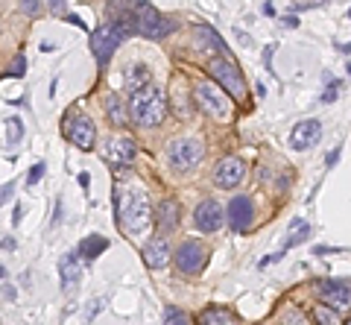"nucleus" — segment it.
<instances>
[{
  "label": "nucleus",
  "mask_w": 351,
  "mask_h": 325,
  "mask_svg": "<svg viewBox=\"0 0 351 325\" xmlns=\"http://www.w3.org/2000/svg\"><path fill=\"white\" fill-rule=\"evenodd\" d=\"M117 220L126 234H141L152 223V205L144 191H117Z\"/></svg>",
  "instance_id": "1"
},
{
  "label": "nucleus",
  "mask_w": 351,
  "mask_h": 325,
  "mask_svg": "<svg viewBox=\"0 0 351 325\" xmlns=\"http://www.w3.org/2000/svg\"><path fill=\"white\" fill-rule=\"evenodd\" d=\"M167 115V100H164V91L158 85H147L144 91L132 94L129 97V117L135 121L138 126H158Z\"/></svg>",
  "instance_id": "2"
},
{
  "label": "nucleus",
  "mask_w": 351,
  "mask_h": 325,
  "mask_svg": "<svg viewBox=\"0 0 351 325\" xmlns=\"http://www.w3.org/2000/svg\"><path fill=\"white\" fill-rule=\"evenodd\" d=\"M208 73L211 80L223 88L232 100H246V82H243V73H240L237 64L228 59V56H214L208 62Z\"/></svg>",
  "instance_id": "3"
},
{
  "label": "nucleus",
  "mask_w": 351,
  "mask_h": 325,
  "mask_svg": "<svg viewBox=\"0 0 351 325\" xmlns=\"http://www.w3.org/2000/svg\"><path fill=\"white\" fill-rule=\"evenodd\" d=\"M202 156H205V147H202V141L193 138V135L173 138L167 144V161H170V167L179 170V173L193 170L202 161Z\"/></svg>",
  "instance_id": "4"
},
{
  "label": "nucleus",
  "mask_w": 351,
  "mask_h": 325,
  "mask_svg": "<svg viewBox=\"0 0 351 325\" xmlns=\"http://www.w3.org/2000/svg\"><path fill=\"white\" fill-rule=\"evenodd\" d=\"M193 100L199 103V108H202L205 115L219 117V121L232 117V112H234V100L223 88H219L217 82H199L193 88Z\"/></svg>",
  "instance_id": "5"
},
{
  "label": "nucleus",
  "mask_w": 351,
  "mask_h": 325,
  "mask_svg": "<svg viewBox=\"0 0 351 325\" xmlns=\"http://www.w3.org/2000/svg\"><path fill=\"white\" fill-rule=\"evenodd\" d=\"M132 12L138 15V32L147 38H164L176 29V21L164 18L152 3H132Z\"/></svg>",
  "instance_id": "6"
},
{
  "label": "nucleus",
  "mask_w": 351,
  "mask_h": 325,
  "mask_svg": "<svg viewBox=\"0 0 351 325\" xmlns=\"http://www.w3.org/2000/svg\"><path fill=\"white\" fill-rule=\"evenodd\" d=\"M64 138L71 141L73 147L80 149H91L94 141H97V129H94V121L88 115H80V112H71L64 117Z\"/></svg>",
  "instance_id": "7"
},
{
  "label": "nucleus",
  "mask_w": 351,
  "mask_h": 325,
  "mask_svg": "<svg viewBox=\"0 0 351 325\" xmlns=\"http://www.w3.org/2000/svg\"><path fill=\"white\" fill-rule=\"evenodd\" d=\"M316 293H319V302L331 311H348L351 308V285L339 278H325L316 285Z\"/></svg>",
  "instance_id": "8"
},
{
  "label": "nucleus",
  "mask_w": 351,
  "mask_h": 325,
  "mask_svg": "<svg viewBox=\"0 0 351 325\" xmlns=\"http://www.w3.org/2000/svg\"><path fill=\"white\" fill-rule=\"evenodd\" d=\"M208 264V249L199 241H184L179 249H176V267L182 273H199V269Z\"/></svg>",
  "instance_id": "9"
},
{
  "label": "nucleus",
  "mask_w": 351,
  "mask_h": 325,
  "mask_svg": "<svg viewBox=\"0 0 351 325\" xmlns=\"http://www.w3.org/2000/svg\"><path fill=\"white\" fill-rule=\"evenodd\" d=\"M246 176V165L237 156H226L214 165V185L217 188H237Z\"/></svg>",
  "instance_id": "10"
},
{
  "label": "nucleus",
  "mask_w": 351,
  "mask_h": 325,
  "mask_svg": "<svg viewBox=\"0 0 351 325\" xmlns=\"http://www.w3.org/2000/svg\"><path fill=\"white\" fill-rule=\"evenodd\" d=\"M120 41H123V38L117 36V29L108 24V21H106L103 27H97V29H94V36H91V50H94L97 62L106 64L108 59H112V53H114V47L120 45Z\"/></svg>",
  "instance_id": "11"
},
{
  "label": "nucleus",
  "mask_w": 351,
  "mask_h": 325,
  "mask_svg": "<svg viewBox=\"0 0 351 325\" xmlns=\"http://www.w3.org/2000/svg\"><path fill=\"white\" fill-rule=\"evenodd\" d=\"M193 223L199 232H217L219 226H223V205L214 202V200L199 202L193 211Z\"/></svg>",
  "instance_id": "12"
},
{
  "label": "nucleus",
  "mask_w": 351,
  "mask_h": 325,
  "mask_svg": "<svg viewBox=\"0 0 351 325\" xmlns=\"http://www.w3.org/2000/svg\"><path fill=\"white\" fill-rule=\"evenodd\" d=\"M228 217V226L237 232V234H246L249 226H252V200L249 197H234L226 208Z\"/></svg>",
  "instance_id": "13"
},
{
  "label": "nucleus",
  "mask_w": 351,
  "mask_h": 325,
  "mask_svg": "<svg viewBox=\"0 0 351 325\" xmlns=\"http://www.w3.org/2000/svg\"><path fill=\"white\" fill-rule=\"evenodd\" d=\"M132 158H135V141L126 138V135L112 138V144H108V161H112V167L123 170L132 165Z\"/></svg>",
  "instance_id": "14"
},
{
  "label": "nucleus",
  "mask_w": 351,
  "mask_h": 325,
  "mask_svg": "<svg viewBox=\"0 0 351 325\" xmlns=\"http://www.w3.org/2000/svg\"><path fill=\"white\" fill-rule=\"evenodd\" d=\"M319 135H322L319 121H302V123L293 126V132H290V147H293V149H307V147H313L316 141H319Z\"/></svg>",
  "instance_id": "15"
},
{
  "label": "nucleus",
  "mask_w": 351,
  "mask_h": 325,
  "mask_svg": "<svg viewBox=\"0 0 351 325\" xmlns=\"http://www.w3.org/2000/svg\"><path fill=\"white\" fill-rule=\"evenodd\" d=\"M170 243L164 241V237H152V241L144 246V258H147V264L152 267V269H161V267H167V261H170Z\"/></svg>",
  "instance_id": "16"
},
{
  "label": "nucleus",
  "mask_w": 351,
  "mask_h": 325,
  "mask_svg": "<svg viewBox=\"0 0 351 325\" xmlns=\"http://www.w3.org/2000/svg\"><path fill=\"white\" fill-rule=\"evenodd\" d=\"M196 325H240V320L234 311H228L223 305H211L196 317Z\"/></svg>",
  "instance_id": "17"
},
{
  "label": "nucleus",
  "mask_w": 351,
  "mask_h": 325,
  "mask_svg": "<svg viewBox=\"0 0 351 325\" xmlns=\"http://www.w3.org/2000/svg\"><path fill=\"white\" fill-rule=\"evenodd\" d=\"M59 278H62V287L64 290H73L76 281L82 278V264L76 261V255H64L59 261Z\"/></svg>",
  "instance_id": "18"
},
{
  "label": "nucleus",
  "mask_w": 351,
  "mask_h": 325,
  "mask_svg": "<svg viewBox=\"0 0 351 325\" xmlns=\"http://www.w3.org/2000/svg\"><path fill=\"white\" fill-rule=\"evenodd\" d=\"M147 85H152L149 68H147V64H132V68L126 71V91H129V97L138 94V91H144Z\"/></svg>",
  "instance_id": "19"
},
{
  "label": "nucleus",
  "mask_w": 351,
  "mask_h": 325,
  "mask_svg": "<svg viewBox=\"0 0 351 325\" xmlns=\"http://www.w3.org/2000/svg\"><path fill=\"white\" fill-rule=\"evenodd\" d=\"M156 223H158L161 232H173L176 226H179V205L173 200H164L156 208Z\"/></svg>",
  "instance_id": "20"
},
{
  "label": "nucleus",
  "mask_w": 351,
  "mask_h": 325,
  "mask_svg": "<svg viewBox=\"0 0 351 325\" xmlns=\"http://www.w3.org/2000/svg\"><path fill=\"white\" fill-rule=\"evenodd\" d=\"M193 36H196V47H202V50H226V41L219 38L208 24H199V27H196V29H193Z\"/></svg>",
  "instance_id": "21"
},
{
  "label": "nucleus",
  "mask_w": 351,
  "mask_h": 325,
  "mask_svg": "<svg viewBox=\"0 0 351 325\" xmlns=\"http://www.w3.org/2000/svg\"><path fill=\"white\" fill-rule=\"evenodd\" d=\"M108 249V241L106 237H100V234H88V237H82V243H80V255L82 258H97V255H103Z\"/></svg>",
  "instance_id": "22"
},
{
  "label": "nucleus",
  "mask_w": 351,
  "mask_h": 325,
  "mask_svg": "<svg viewBox=\"0 0 351 325\" xmlns=\"http://www.w3.org/2000/svg\"><path fill=\"white\" fill-rule=\"evenodd\" d=\"M106 112H108V121H112L114 126H123L126 123V112H129V108H123V103H120L117 94H108L106 97Z\"/></svg>",
  "instance_id": "23"
},
{
  "label": "nucleus",
  "mask_w": 351,
  "mask_h": 325,
  "mask_svg": "<svg viewBox=\"0 0 351 325\" xmlns=\"http://www.w3.org/2000/svg\"><path fill=\"white\" fill-rule=\"evenodd\" d=\"M307 234H311V226H307L304 220H293V226H290V234H287V241H284V249L299 246L302 241H307Z\"/></svg>",
  "instance_id": "24"
},
{
  "label": "nucleus",
  "mask_w": 351,
  "mask_h": 325,
  "mask_svg": "<svg viewBox=\"0 0 351 325\" xmlns=\"http://www.w3.org/2000/svg\"><path fill=\"white\" fill-rule=\"evenodd\" d=\"M191 320H188V313H184L182 308H167V311H164V322L161 325H188Z\"/></svg>",
  "instance_id": "25"
},
{
  "label": "nucleus",
  "mask_w": 351,
  "mask_h": 325,
  "mask_svg": "<svg viewBox=\"0 0 351 325\" xmlns=\"http://www.w3.org/2000/svg\"><path fill=\"white\" fill-rule=\"evenodd\" d=\"M6 141H9V144H18V141H21V121H18V117L6 121Z\"/></svg>",
  "instance_id": "26"
},
{
  "label": "nucleus",
  "mask_w": 351,
  "mask_h": 325,
  "mask_svg": "<svg viewBox=\"0 0 351 325\" xmlns=\"http://www.w3.org/2000/svg\"><path fill=\"white\" fill-rule=\"evenodd\" d=\"M313 320L319 322V325H334V313H331V308H325V305H319L313 311Z\"/></svg>",
  "instance_id": "27"
},
{
  "label": "nucleus",
  "mask_w": 351,
  "mask_h": 325,
  "mask_svg": "<svg viewBox=\"0 0 351 325\" xmlns=\"http://www.w3.org/2000/svg\"><path fill=\"white\" fill-rule=\"evenodd\" d=\"M24 71H27L24 56H15V62L9 64V73H12V77H24Z\"/></svg>",
  "instance_id": "28"
},
{
  "label": "nucleus",
  "mask_w": 351,
  "mask_h": 325,
  "mask_svg": "<svg viewBox=\"0 0 351 325\" xmlns=\"http://www.w3.org/2000/svg\"><path fill=\"white\" fill-rule=\"evenodd\" d=\"M0 273H3V299H6V302H12V299H15V287L6 281V278H9V276H6V269H0Z\"/></svg>",
  "instance_id": "29"
},
{
  "label": "nucleus",
  "mask_w": 351,
  "mask_h": 325,
  "mask_svg": "<svg viewBox=\"0 0 351 325\" xmlns=\"http://www.w3.org/2000/svg\"><path fill=\"white\" fill-rule=\"evenodd\" d=\"M41 173H44V165H36V167L29 170V185H36V182L41 179Z\"/></svg>",
  "instance_id": "30"
},
{
  "label": "nucleus",
  "mask_w": 351,
  "mask_h": 325,
  "mask_svg": "<svg viewBox=\"0 0 351 325\" xmlns=\"http://www.w3.org/2000/svg\"><path fill=\"white\" fill-rule=\"evenodd\" d=\"M21 9H24V12H29V15H38V12H41V3H24Z\"/></svg>",
  "instance_id": "31"
},
{
  "label": "nucleus",
  "mask_w": 351,
  "mask_h": 325,
  "mask_svg": "<svg viewBox=\"0 0 351 325\" xmlns=\"http://www.w3.org/2000/svg\"><path fill=\"white\" fill-rule=\"evenodd\" d=\"M284 24H287V27H299V18H295V15H287V18H284Z\"/></svg>",
  "instance_id": "32"
},
{
  "label": "nucleus",
  "mask_w": 351,
  "mask_h": 325,
  "mask_svg": "<svg viewBox=\"0 0 351 325\" xmlns=\"http://www.w3.org/2000/svg\"><path fill=\"white\" fill-rule=\"evenodd\" d=\"M68 21H71V24H76V27H85V21L76 18V15H68Z\"/></svg>",
  "instance_id": "33"
},
{
  "label": "nucleus",
  "mask_w": 351,
  "mask_h": 325,
  "mask_svg": "<svg viewBox=\"0 0 351 325\" xmlns=\"http://www.w3.org/2000/svg\"><path fill=\"white\" fill-rule=\"evenodd\" d=\"M88 182H91V176H88V173H80V185L88 188Z\"/></svg>",
  "instance_id": "34"
},
{
  "label": "nucleus",
  "mask_w": 351,
  "mask_h": 325,
  "mask_svg": "<svg viewBox=\"0 0 351 325\" xmlns=\"http://www.w3.org/2000/svg\"><path fill=\"white\" fill-rule=\"evenodd\" d=\"M346 325H351V320H348V322H346Z\"/></svg>",
  "instance_id": "35"
},
{
  "label": "nucleus",
  "mask_w": 351,
  "mask_h": 325,
  "mask_svg": "<svg viewBox=\"0 0 351 325\" xmlns=\"http://www.w3.org/2000/svg\"><path fill=\"white\" fill-rule=\"evenodd\" d=\"M348 15H351V12H348Z\"/></svg>",
  "instance_id": "36"
}]
</instances>
